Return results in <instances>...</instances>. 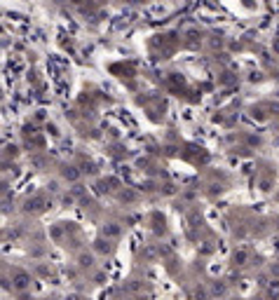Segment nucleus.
<instances>
[{"label": "nucleus", "instance_id": "nucleus-1", "mask_svg": "<svg viewBox=\"0 0 279 300\" xmlns=\"http://www.w3.org/2000/svg\"><path fill=\"white\" fill-rule=\"evenodd\" d=\"M17 286H19V289H24V286H26V277H24V275H19V277H17Z\"/></svg>", "mask_w": 279, "mask_h": 300}]
</instances>
